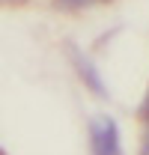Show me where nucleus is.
<instances>
[{"instance_id": "1", "label": "nucleus", "mask_w": 149, "mask_h": 155, "mask_svg": "<svg viewBox=\"0 0 149 155\" xmlns=\"http://www.w3.org/2000/svg\"><path fill=\"white\" fill-rule=\"evenodd\" d=\"M90 146H93V155H122L119 128L111 116L101 114L90 122Z\"/></svg>"}, {"instance_id": "2", "label": "nucleus", "mask_w": 149, "mask_h": 155, "mask_svg": "<svg viewBox=\"0 0 149 155\" xmlns=\"http://www.w3.org/2000/svg\"><path fill=\"white\" fill-rule=\"evenodd\" d=\"M69 51H72V63H74V69H78V75H81V81H84V84L93 90L95 96H108V87L101 84L98 69L90 63V57H87L81 48H74V45H69Z\"/></svg>"}, {"instance_id": "3", "label": "nucleus", "mask_w": 149, "mask_h": 155, "mask_svg": "<svg viewBox=\"0 0 149 155\" xmlns=\"http://www.w3.org/2000/svg\"><path fill=\"white\" fill-rule=\"evenodd\" d=\"M63 9H87V6H95V3H108V0H57Z\"/></svg>"}, {"instance_id": "4", "label": "nucleus", "mask_w": 149, "mask_h": 155, "mask_svg": "<svg viewBox=\"0 0 149 155\" xmlns=\"http://www.w3.org/2000/svg\"><path fill=\"white\" fill-rule=\"evenodd\" d=\"M6 3H12V6H18V3H27V0H6Z\"/></svg>"}]
</instances>
